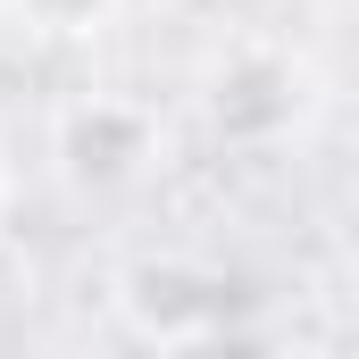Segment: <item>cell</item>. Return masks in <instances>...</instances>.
Instances as JSON below:
<instances>
[{"mask_svg": "<svg viewBox=\"0 0 359 359\" xmlns=\"http://www.w3.org/2000/svg\"><path fill=\"white\" fill-rule=\"evenodd\" d=\"M117 0H8V17H25L34 34H92Z\"/></svg>", "mask_w": 359, "mask_h": 359, "instance_id": "obj_4", "label": "cell"}, {"mask_svg": "<svg viewBox=\"0 0 359 359\" xmlns=\"http://www.w3.org/2000/svg\"><path fill=\"white\" fill-rule=\"evenodd\" d=\"M209 117H217V134H276V126L301 117V76L276 50H243L209 84Z\"/></svg>", "mask_w": 359, "mask_h": 359, "instance_id": "obj_3", "label": "cell"}, {"mask_svg": "<svg viewBox=\"0 0 359 359\" xmlns=\"http://www.w3.org/2000/svg\"><path fill=\"white\" fill-rule=\"evenodd\" d=\"M0 17H8V0H0Z\"/></svg>", "mask_w": 359, "mask_h": 359, "instance_id": "obj_5", "label": "cell"}, {"mask_svg": "<svg viewBox=\"0 0 359 359\" xmlns=\"http://www.w3.org/2000/svg\"><path fill=\"white\" fill-rule=\"evenodd\" d=\"M151 117L134 109V100H76L67 117H59V159H67V176L76 184H126L142 176V159H151Z\"/></svg>", "mask_w": 359, "mask_h": 359, "instance_id": "obj_2", "label": "cell"}, {"mask_svg": "<svg viewBox=\"0 0 359 359\" xmlns=\"http://www.w3.org/2000/svg\"><path fill=\"white\" fill-rule=\"evenodd\" d=\"M117 301H126V318L151 343H226L243 284L217 276V268H192V259H142Z\"/></svg>", "mask_w": 359, "mask_h": 359, "instance_id": "obj_1", "label": "cell"}]
</instances>
